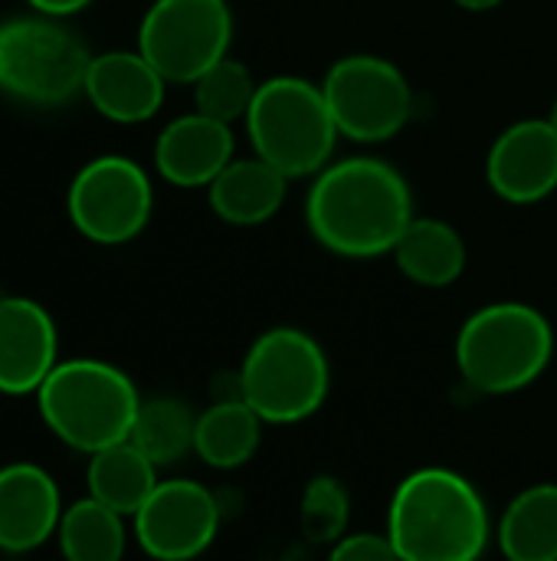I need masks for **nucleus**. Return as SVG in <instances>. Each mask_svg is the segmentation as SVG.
Returning a JSON list of instances; mask_svg holds the SVG:
<instances>
[{"mask_svg": "<svg viewBox=\"0 0 557 561\" xmlns=\"http://www.w3.org/2000/svg\"><path fill=\"white\" fill-rule=\"evenodd\" d=\"M194 434H197V414L184 401L151 398V401H141L128 440L154 467H171L184 460L187 454H194Z\"/></svg>", "mask_w": 557, "mask_h": 561, "instance_id": "5701e85b", "label": "nucleus"}, {"mask_svg": "<svg viewBox=\"0 0 557 561\" xmlns=\"http://www.w3.org/2000/svg\"><path fill=\"white\" fill-rule=\"evenodd\" d=\"M62 519L56 480L36 463L0 467V549L23 556L49 542Z\"/></svg>", "mask_w": 557, "mask_h": 561, "instance_id": "dca6fc26", "label": "nucleus"}, {"mask_svg": "<svg viewBox=\"0 0 557 561\" xmlns=\"http://www.w3.org/2000/svg\"><path fill=\"white\" fill-rule=\"evenodd\" d=\"M26 3H30V10H33V13H43V16H56V20H62V16H72V13L85 10L92 0H26Z\"/></svg>", "mask_w": 557, "mask_h": 561, "instance_id": "bb28decb", "label": "nucleus"}, {"mask_svg": "<svg viewBox=\"0 0 557 561\" xmlns=\"http://www.w3.org/2000/svg\"><path fill=\"white\" fill-rule=\"evenodd\" d=\"M499 549L509 561H557V486L522 490L502 513Z\"/></svg>", "mask_w": 557, "mask_h": 561, "instance_id": "412c9836", "label": "nucleus"}, {"mask_svg": "<svg viewBox=\"0 0 557 561\" xmlns=\"http://www.w3.org/2000/svg\"><path fill=\"white\" fill-rule=\"evenodd\" d=\"M387 539L401 561H479L489 546L486 500L466 477L423 467L394 490Z\"/></svg>", "mask_w": 557, "mask_h": 561, "instance_id": "f03ea898", "label": "nucleus"}, {"mask_svg": "<svg viewBox=\"0 0 557 561\" xmlns=\"http://www.w3.org/2000/svg\"><path fill=\"white\" fill-rule=\"evenodd\" d=\"M328 561H401L397 549L391 546L387 536H371V533H355L345 536L332 546Z\"/></svg>", "mask_w": 557, "mask_h": 561, "instance_id": "a878e982", "label": "nucleus"}, {"mask_svg": "<svg viewBox=\"0 0 557 561\" xmlns=\"http://www.w3.org/2000/svg\"><path fill=\"white\" fill-rule=\"evenodd\" d=\"M289 178L263 158H233L207 187L210 210L233 227H259L286 204Z\"/></svg>", "mask_w": 557, "mask_h": 561, "instance_id": "f3484780", "label": "nucleus"}, {"mask_svg": "<svg viewBox=\"0 0 557 561\" xmlns=\"http://www.w3.org/2000/svg\"><path fill=\"white\" fill-rule=\"evenodd\" d=\"M233 10L227 0H154L138 26V53L177 85H194L230 56Z\"/></svg>", "mask_w": 557, "mask_h": 561, "instance_id": "1a4fd4ad", "label": "nucleus"}, {"mask_svg": "<svg viewBox=\"0 0 557 561\" xmlns=\"http://www.w3.org/2000/svg\"><path fill=\"white\" fill-rule=\"evenodd\" d=\"M167 79L138 49H108L92 56L82 95L92 108L118 125H141L164 105Z\"/></svg>", "mask_w": 557, "mask_h": 561, "instance_id": "4468645a", "label": "nucleus"}, {"mask_svg": "<svg viewBox=\"0 0 557 561\" xmlns=\"http://www.w3.org/2000/svg\"><path fill=\"white\" fill-rule=\"evenodd\" d=\"M243 122L253 154L282 171L289 181L315 178L328 168L341 138L322 85L302 76H272L259 82Z\"/></svg>", "mask_w": 557, "mask_h": 561, "instance_id": "39448f33", "label": "nucleus"}, {"mask_svg": "<svg viewBox=\"0 0 557 561\" xmlns=\"http://www.w3.org/2000/svg\"><path fill=\"white\" fill-rule=\"evenodd\" d=\"M263 417L236 394L217 401L204 414H197L194 454L213 470H240L250 463L263 440Z\"/></svg>", "mask_w": 557, "mask_h": 561, "instance_id": "6ab92c4d", "label": "nucleus"}, {"mask_svg": "<svg viewBox=\"0 0 557 561\" xmlns=\"http://www.w3.org/2000/svg\"><path fill=\"white\" fill-rule=\"evenodd\" d=\"M158 483H161L158 467L131 440H121V444H112V447L92 454L89 467H85L89 496L105 503L108 510L121 513L125 519L144 506V500L154 493Z\"/></svg>", "mask_w": 557, "mask_h": 561, "instance_id": "aec40b11", "label": "nucleus"}, {"mask_svg": "<svg viewBox=\"0 0 557 561\" xmlns=\"http://www.w3.org/2000/svg\"><path fill=\"white\" fill-rule=\"evenodd\" d=\"M397 270L427 289L453 286L466 270V243L460 230L440 217H414L394 247Z\"/></svg>", "mask_w": 557, "mask_h": 561, "instance_id": "a211bd4d", "label": "nucleus"}, {"mask_svg": "<svg viewBox=\"0 0 557 561\" xmlns=\"http://www.w3.org/2000/svg\"><path fill=\"white\" fill-rule=\"evenodd\" d=\"M256 92H259V82L253 79L250 66L233 56H223L194 82L197 112H204L217 122H227V125L246 118Z\"/></svg>", "mask_w": 557, "mask_h": 561, "instance_id": "b1692460", "label": "nucleus"}, {"mask_svg": "<svg viewBox=\"0 0 557 561\" xmlns=\"http://www.w3.org/2000/svg\"><path fill=\"white\" fill-rule=\"evenodd\" d=\"M410 220L414 194L407 178L371 154L332 161L315 174L305 197V224L315 243L348 260L394 253Z\"/></svg>", "mask_w": 557, "mask_h": 561, "instance_id": "f257e3e1", "label": "nucleus"}, {"mask_svg": "<svg viewBox=\"0 0 557 561\" xmlns=\"http://www.w3.org/2000/svg\"><path fill=\"white\" fill-rule=\"evenodd\" d=\"M151 210V178L125 154H98L82 164L66 194V214L72 227L98 247H121L141 237Z\"/></svg>", "mask_w": 557, "mask_h": 561, "instance_id": "9d476101", "label": "nucleus"}, {"mask_svg": "<svg viewBox=\"0 0 557 561\" xmlns=\"http://www.w3.org/2000/svg\"><path fill=\"white\" fill-rule=\"evenodd\" d=\"M338 135L378 145L404 131L414 115V92L397 62L374 53L341 56L318 82Z\"/></svg>", "mask_w": 557, "mask_h": 561, "instance_id": "6e6552de", "label": "nucleus"}, {"mask_svg": "<svg viewBox=\"0 0 557 561\" xmlns=\"http://www.w3.org/2000/svg\"><path fill=\"white\" fill-rule=\"evenodd\" d=\"M85 43L56 16H10L0 23V92L23 105L53 108L76 99L89 72Z\"/></svg>", "mask_w": 557, "mask_h": 561, "instance_id": "0eeeda50", "label": "nucleus"}, {"mask_svg": "<svg viewBox=\"0 0 557 561\" xmlns=\"http://www.w3.org/2000/svg\"><path fill=\"white\" fill-rule=\"evenodd\" d=\"M36 408L56 440L92 457L131 437L141 394L121 368L98 358H69L39 385Z\"/></svg>", "mask_w": 557, "mask_h": 561, "instance_id": "7ed1b4c3", "label": "nucleus"}, {"mask_svg": "<svg viewBox=\"0 0 557 561\" xmlns=\"http://www.w3.org/2000/svg\"><path fill=\"white\" fill-rule=\"evenodd\" d=\"M351 516L348 490L335 477H315L302 493V533L312 546H335L345 539Z\"/></svg>", "mask_w": 557, "mask_h": 561, "instance_id": "393cba45", "label": "nucleus"}, {"mask_svg": "<svg viewBox=\"0 0 557 561\" xmlns=\"http://www.w3.org/2000/svg\"><path fill=\"white\" fill-rule=\"evenodd\" d=\"M489 187L509 204H538L557 191V131L548 118L509 125L486 158Z\"/></svg>", "mask_w": 557, "mask_h": 561, "instance_id": "f8f14e48", "label": "nucleus"}, {"mask_svg": "<svg viewBox=\"0 0 557 561\" xmlns=\"http://www.w3.org/2000/svg\"><path fill=\"white\" fill-rule=\"evenodd\" d=\"M548 122H552V128L557 131V99H555V105H552V112H548Z\"/></svg>", "mask_w": 557, "mask_h": 561, "instance_id": "c85d7f7f", "label": "nucleus"}, {"mask_svg": "<svg viewBox=\"0 0 557 561\" xmlns=\"http://www.w3.org/2000/svg\"><path fill=\"white\" fill-rule=\"evenodd\" d=\"M53 316L26 296H0V394H36L59 365Z\"/></svg>", "mask_w": 557, "mask_h": 561, "instance_id": "ddd939ff", "label": "nucleus"}, {"mask_svg": "<svg viewBox=\"0 0 557 561\" xmlns=\"http://www.w3.org/2000/svg\"><path fill=\"white\" fill-rule=\"evenodd\" d=\"M332 388L325 348L302 329L263 332L236 375V394L266 424H299L322 411Z\"/></svg>", "mask_w": 557, "mask_h": 561, "instance_id": "423d86ee", "label": "nucleus"}, {"mask_svg": "<svg viewBox=\"0 0 557 561\" xmlns=\"http://www.w3.org/2000/svg\"><path fill=\"white\" fill-rule=\"evenodd\" d=\"M131 519L148 559L194 561L220 533V503L194 480H161Z\"/></svg>", "mask_w": 557, "mask_h": 561, "instance_id": "9b49d317", "label": "nucleus"}, {"mask_svg": "<svg viewBox=\"0 0 557 561\" xmlns=\"http://www.w3.org/2000/svg\"><path fill=\"white\" fill-rule=\"evenodd\" d=\"M453 3L463 10H473V13H486V10H496L502 0H453Z\"/></svg>", "mask_w": 557, "mask_h": 561, "instance_id": "cd10ccee", "label": "nucleus"}, {"mask_svg": "<svg viewBox=\"0 0 557 561\" xmlns=\"http://www.w3.org/2000/svg\"><path fill=\"white\" fill-rule=\"evenodd\" d=\"M56 542L66 561H121L128 549L125 516L85 496L62 510Z\"/></svg>", "mask_w": 557, "mask_h": 561, "instance_id": "4be33fe9", "label": "nucleus"}, {"mask_svg": "<svg viewBox=\"0 0 557 561\" xmlns=\"http://www.w3.org/2000/svg\"><path fill=\"white\" fill-rule=\"evenodd\" d=\"M555 355L552 322L525 302L476 309L456 335V365L479 394H515L535 385Z\"/></svg>", "mask_w": 557, "mask_h": 561, "instance_id": "20e7f679", "label": "nucleus"}, {"mask_svg": "<svg viewBox=\"0 0 557 561\" xmlns=\"http://www.w3.org/2000/svg\"><path fill=\"white\" fill-rule=\"evenodd\" d=\"M236 158L233 125L217 122L204 112L181 115L167 122L154 141L158 174L184 191L210 187L213 178Z\"/></svg>", "mask_w": 557, "mask_h": 561, "instance_id": "2eb2a0df", "label": "nucleus"}]
</instances>
